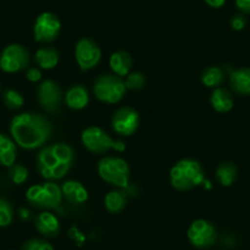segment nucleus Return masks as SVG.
Segmentation results:
<instances>
[{"label": "nucleus", "mask_w": 250, "mask_h": 250, "mask_svg": "<svg viewBox=\"0 0 250 250\" xmlns=\"http://www.w3.org/2000/svg\"><path fill=\"white\" fill-rule=\"evenodd\" d=\"M14 218L13 205L6 199L0 196V227H8Z\"/></svg>", "instance_id": "bb28decb"}, {"label": "nucleus", "mask_w": 250, "mask_h": 250, "mask_svg": "<svg viewBox=\"0 0 250 250\" xmlns=\"http://www.w3.org/2000/svg\"><path fill=\"white\" fill-rule=\"evenodd\" d=\"M62 31V22L55 14L45 11L37 16L33 25L35 41L43 44L52 43L59 37Z\"/></svg>", "instance_id": "1a4fd4ad"}, {"label": "nucleus", "mask_w": 250, "mask_h": 250, "mask_svg": "<svg viewBox=\"0 0 250 250\" xmlns=\"http://www.w3.org/2000/svg\"><path fill=\"white\" fill-rule=\"evenodd\" d=\"M247 26V19L243 14H237L230 19V27L234 31H242Z\"/></svg>", "instance_id": "c756f323"}, {"label": "nucleus", "mask_w": 250, "mask_h": 250, "mask_svg": "<svg viewBox=\"0 0 250 250\" xmlns=\"http://www.w3.org/2000/svg\"><path fill=\"white\" fill-rule=\"evenodd\" d=\"M205 3L208 4L210 8L220 9L226 4V0H205Z\"/></svg>", "instance_id": "473e14b6"}, {"label": "nucleus", "mask_w": 250, "mask_h": 250, "mask_svg": "<svg viewBox=\"0 0 250 250\" xmlns=\"http://www.w3.org/2000/svg\"><path fill=\"white\" fill-rule=\"evenodd\" d=\"M97 170L103 182L123 189L129 185L130 167L128 162L120 157L107 156L98 162Z\"/></svg>", "instance_id": "20e7f679"}, {"label": "nucleus", "mask_w": 250, "mask_h": 250, "mask_svg": "<svg viewBox=\"0 0 250 250\" xmlns=\"http://www.w3.org/2000/svg\"><path fill=\"white\" fill-rule=\"evenodd\" d=\"M83 145L95 155H104L113 147V139L100 126H88L81 134Z\"/></svg>", "instance_id": "9b49d317"}, {"label": "nucleus", "mask_w": 250, "mask_h": 250, "mask_svg": "<svg viewBox=\"0 0 250 250\" xmlns=\"http://www.w3.org/2000/svg\"><path fill=\"white\" fill-rule=\"evenodd\" d=\"M229 86L237 95L250 96V68H240L230 71Z\"/></svg>", "instance_id": "f3484780"}, {"label": "nucleus", "mask_w": 250, "mask_h": 250, "mask_svg": "<svg viewBox=\"0 0 250 250\" xmlns=\"http://www.w3.org/2000/svg\"><path fill=\"white\" fill-rule=\"evenodd\" d=\"M3 102L8 109L19 110L22 108L25 100L19 91L13 90V88H6L3 92Z\"/></svg>", "instance_id": "393cba45"}, {"label": "nucleus", "mask_w": 250, "mask_h": 250, "mask_svg": "<svg viewBox=\"0 0 250 250\" xmlns=\"http://www.w3.org/2000/svg\"><path fill=\"white\" fill-rule=\"evenodd\" d=\"M31 55L27 48L19 43L6 45L0 53V69L4 73L14 74L26 70L30 65Z\"/></svg>", "instance_id": "0eeeda50"}, {"label": "nucleus", "mask_w": 250, "mask_h": 250, "mask_svg": "<svg viewBox=\"0 0 250 250\" xmlns=\"http://www.w3.org/2000/svg\"><path fill=\"white\" fill-rule=\"evenodd\" d=\"M18 148L16 143L11 136L0 133V166L11 167L16 162Z\"/></svg>", "instance_id": "a211bd4d"}, {"label": "nucleus", "mask_w": 250, "mask_h": 250, "mask_svg": "<svg viewBox=\"0 0 250 250\" xmlns=\"http://www.w3.org/2000/svg\"><path fill=\"white\" fill-rule=\"evenodd\" d=\"M235 6L242 14H250V0H234Z\"/></svg>", "instance_id": "2f4dec72"}, {"label": "nucleus", "mask_w": 250, "mask_h": 250, "mask_svg": "<svg viewBox=\"0 0 250 250\" xmlns=\"http://www.w3.org/2000/svg\"><path fill=\"white\" fill-rule=\"evenodd\" d=\"M238 177V168L233 162H223L216 169V178L222 187H230Z\"/></svg>", "instance_id": "4be33fe9"}, {"label": "nucleus", "mask_w": 250, "mask_h": 250, "mask_svg": "<svg viewBox=\"0 0 250 250\" xmlns=\"http://www.w3.org/2000/svg\"><path fill=\"white\" fill-rule=\"evenodd\" d=\"M26 79L31 83H37L42 79V73L37 68H28L27 71H26Z\"/></svg>", "instance_id": "7c9ffc66"}, {"label": "nucleus", "mask_w": 250, "mask_h": 250, "mask_svg": "<svg viewBox=\"0 0 250 250\" xmlns=\"http://www.w3.org/2000/svg\"><path fill=\"white\" fill-rule=\"evenodd\" d=\"M75 152L70 145L64 143L44 146L37 155L36 166L42 178L48 182L62 179L73 168Z\"/></svg>", "instance_id": "f03ea898"}, {"label": "nucleus", "mask_w": 250, "mask_h": 250, "mask_svg": "<svg viewBox=\"0 0 250 250\" xmlns=\"http://www.w3.org/2000/svg\"><path fill=\"white\" fill-rule=\"evenodd\" d=\"M187 235L194 248L208 249L212 247L217 240V229L212 222L199 218L191 222V225L188 228Z\"/></svg>", "instance_id": "6e6552de"}, {"label": "nucleus", "mask_w": 250, "mask_h": 250, "mask_svg": "<svg viewBox=\"0 0 250 250\" xmlns=\"http://www.w3.org/2000/svg\"><path fill=\"white\" fill-rule=\"evenodd\" d=\"M20 217L22 218V220H26V218L30 217V211L26 210V208H21L20 210Z\"/></svg>", "instance_id": "f704fd0d"}, {"label": "nucleus", "mask_w": 250, "mask_h": 250, "mask_svg": "<svg viewBox=\"0 0 250 250\" xmlns=\"http://www.w3.org/2000/svg\"><path fill=\"white\" fill-rule=\"evenodd\" d=\"M210 103L213 109L218 113L229 112L234 105V101L229 91L222 87L213 88L210 96Z\"/></svg>", "instance_id": "aec40b11"}, {"label": "nucleus", "mask_w": 250, "mask_h": 250, "mask_svg": "<svg viewBox=\"0 0 250 250\" xmlns=\"http://www.w3.org/2000/svg\"><path fill=\"white\" fill-rule=\"evenodd\" d=\"M59 52L54 47H42L35 53L36 64L44 70L54 69L59 62Z\"/></svg>", "instance_id": "412c9836"}, {"label": "nucleus", "mask_w": 250, "mask_h": 250, "mask_svg": "<svg viewBox=\"0 0 250 250\" xmlns=\"http://www.w3.org/2000/svg\"><path fill=\"white\" fill-rule=\"evenodd\" d=\"M9 177L11 182L16 185H21L28 179V169L23 165L20 163H14L11 167H9Z\"/></svg>", "instance_id": "a878e982"}, {"label": "nucleus", "mask_w": 250, "mask_h": 250, "mask_svg": "<svg viewBox=\"0 0 250 250\" xmlns=\"http://www.w3.org/2000/svg\"><path fill=\"white\" fill-rule=\"evenodd\" d=\"M125 148H126V145H125L124 141H122V140H114V141H113L112 150H115L117 152H124Z\"/></svg>", "instance_id": "72a5a7b5"}, {"label": "nucleus", "mask_w": 250, "mask_h": 250, "mask_svg": "<svg viewBox=\"0 0 250 250\" xmlns=\"http://www.w3.org/2000/svg\"><path fill=\"white\" fill-rule=\"evenodd\" d=\"M38 102L45 112L54 113L60 108L62 93L60 86L53 80H44L37 91Z\"/></svg>", "instance_id": "ddd939ff"}, {"label": "nucleus", "mask_w": 250, "mask_h": 250, "mask_svg": "<svg viewBox=\"0 0 250 250\" xmlns=\"http://www.w3.org/2000/svg\"><path fill=\"white\" fill-rule=\"evenodd\" d=\"M90 96L88 91L83 85H74L66 91L65 103L70 109L81 110L87 107Z\"/></svg>", "instance_id": "6ab92c4d"}, {"label": "nucleus", "mask_w": 250, "mask_h": 250, "mask_svg": "<svg viewBox=\"0 0 250 250\" xmlns=\"http://www.w3.org/2000/svg\"><path fill=\"white\" fill-rule=\"evenodd\" d=\"M126 203H128V198L122 190L109 191L104 198V206L110 213L122 212L126 206Z\"/></svg>", "instance_id": "5701e85b"}, {"label": "nucleus", "mask_w": 250, "mask_h": 250, "mask_svg": "<svg viewBox=\"0 0 250 250\" xmlns=\"http://www.w3.org/2000/svg\"><path fill=\"white\" fill-rule=\"evenodd\" d=\"M102 58V50L100 45L91 38H81L75 45V59L79 68L87 71L97 66Z\"/></svg>", "instance_id": "9d476101"}, {"label": "nucleus", "mask_w": 250, "mask_h": 250, "mask_svg": "<svg viewBox=\"0 0 250 250\" xmlns=\"http://www.w3.org/2000/svg\"><path fill=\"white\" fill-rule=\"evenodd\" d=\"M62 198L74 205H81L86 203L88 199V191L83 184L78 180H66L62 183Z\"/></svg>", "instance_id": "2eb2a0df"}, {"label": "nucleus", "mask_w": 250, "mask_h": 250, "mask_svg": "<svg viewBox=\"0 0 250 250\" xmlns=\"http://www.w3.org/2000/svg\"><path fill=\"white\" fill-rule=\"evenodd\" d=\"M62 199V188L54 182L32 185L26 191V200L41 210H54L60 205Z\"/></svg>", "instance_id": "39448f33"}, {"label": "nucleus", "mask_w": 250, "mask_h": 250, "mask_svg": "<svg viewBox=\"0 0 250 250\" xmlns=\"http://www.w3.org/2000/svg\"><path fill=\"white\" fill-rule=\"evenodd\" d=\"M125 87L126 90H133L138 91L144 88L146 83V78L143 73H139V71H135V73H130L126 79H125Z\"/></svg>", "instance_id": "cd10ccee"}, {"label": "nucleus", "mask_w": 250, "mask_h": 250, "mask_svg": "<svg viewBox=\"0 0 250 250\" xmlns=\"http://www.w3.org/2000/svg\"><path fill=\"white\" fill-rule=\"evenodd\" d=\"M169 180L175 190L189 191L205 182V174L198 161L193 158H183L172 167Z\"/></svg>", "instance_id": "7ed1b4c3"}, {"label": "nucleus", "mask_w": 250, "mask_h": 250, "mask_svg": "<svg viewBox=\"0 0 250 250\" xmlns=\"http://www.w3.org/2000/svg\"><path fill=\"white\" fill-rule=\"evenodd\" d=\"M35 227L44 238H55L60 233V222L54 213L43 211L36 217Z\"/></svg>", "instance_id": "4468645a"}, {"label": "nucleus", "mask_w": 250, "mask_h": 250, "mask_svg": "<svg viewBox=\"0 0 250 250\" xmlns=\"http://www.w3.org/2000/svg\"><path fill=\"white\" fill-rule=\"evenodd\" d=\"M140 125V115L131 107H122L112 117V128L118 135L131 136Z\"/></svg>", "instance_id": "f8f14e48"}, {"label": "nucleus", "mask_w": 250, "mask_h": 250, "mask_svg": "<svg viewBox=\"0 0 250 250\" xmlns=\"http://www.w3.org/2000/svg\"><path fill=\"white\" fill-rule=\"evenodd\" d=\"M109 66L114 75L125 78L130 74L131 68H133V58L125 50H118L110 55Z\"/></svg>", "instance_id": "dca6fc26"}, {"label": "nucleus", "mask_w": 250, "mask_h": 250, "mask_svg": "<svg viewBox=\"0 0 250 250\" xmlns=\"http://www.w3.org/2000/svg\"><path fill=\"white\" fill-rule=\"evenodd\" d=\"M21 250H54V248L43 238H31L23 242Z\"/></svg>", "instance_id": "c85d7f7f"}, {"label": "nucleus", "mask_w": 250, "mask_h": 250, "mask_svg": "<svg viewBox=\"0 0 250 250\" xmlns=\"http://www.w3.org/2000/svg\"><path fill=\"white\" fill-rule=\"evenodd\" d=\"M0 91H1V85H0Z\"/></svg>", "instance_id": "c9c22d12"}, {"label": "nucleus", "mask_w": 250, "mask_h": 250, "mask_svg": "<svg viewBox=\"0 0 250 250\" xmlns=\"http://www.w3.org/2000/svg\"><path fill=\"white\" fill-rule=\"evenodd\" d=\"M93 92L101 102L115 104L123 100L126 92V87L122 78L114 74H107V75H101L95 81Z\"/></svg>", "instance_id": "423d86ee"}, {"label": "nucleus", "mask_w": 250, "mask_h": 250, "mask_svg": "<svg viewBox=\"0 0 250 250\" xmlns=\"http://www.w3.org/2000/svg\"><path fill=\"white\" fill-rule=\"evenodd\" d=\"M52 123L42 114L20 113L11 119L10 134L16 145L25 150L40 148L50 139Z\"/></svg>", "instance_id": "f257e3e1"}, {"label": "nucleus", "mask_w": 250, "mask_h": 250, "mask_svg": "<svg viewBox=\"0 0 250 250\" xmlns=\"http://www.w3.org/2000/svg\"><path fill=\"white\" fill-rule=\"evenodd\" d=\"M225 81V71L220 66H210L201 74V83L210 88L220 87Z\"/></svg>", "instance_id": "b1692460"}]
</instances>
